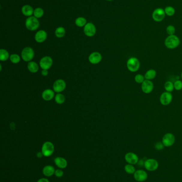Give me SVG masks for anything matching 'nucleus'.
I'll return each mask as SVG.
<instances>
[{
  "label": "nucleus",
  "instance_id": "nucleus-1",
  "mask_svg": "<svg viewBox=\"0 0 182 182\" xmlns=\"http://www.w3.org/2000/svg\"><path fill=\"white\" fill-rule=\"evenodd\" d=\"M180 38L175 35H168L165 40V46L166 47L170 50L175 49L180 46Z\"/></svg>",
  "mask_w": 182,
  "mask_h": 182
},
{
  "label": "nucleus",
  "instance_id": "nucleus-2",
  "mask_svg": "<svg viewBox=\"0 0 182 182\" xmlns=\"http://www.w3.org/2000/svg\"><path fill=\"white\" fill-rule=\"evenodd\" d=\"M141 63L139 60L136 57H131L127 62V67L131 72H137L140 68Z\"/></svg>",
  "mask_w": 182,
  "mask_h": 182
},
{
  "label": "nucleus",
  "instance_id": "nucleus-3",
  "mask_svg": "<svg viewBox=\"0 0 182 182\" xmlns=\"http://www.w3.org/2000/svg\"><path fill=\"white\" fill-rule=\"evenodd\" d=\"M25 26L28 30L31 31H34L39 28L40 22L37 18L34 16H31L28 17L26 20Z\"/></svg>",
  "mask_w": 182,
  "mask_h": 182
},
{
  "label": "nucleus",
  "instance_id": "nucleus-4",
  "mask_svg": "<svg viewBox=\"0 0 182 182\" xmlns=\"http://www.w3.org/2000/svg\"><path fill=\"white\" fill-rule=\"evenodd\" d=\"M166 13L165 10L161 7H158L155 9L152 14V19L154 22H163L165 18Z\"/></svg>",
  "mask_w": 182,
  "mask_h": 182
},
{
  "label": "nucleus",
  "instance_id": "nucleus-5",
  "mask_svg": "<svg viewBox=\"0 0 182 182\" xmlns=\"http://www.w3.org/2000/svg\"><path fill=\"white\" fill-rule=\"evenodd\" d=\"M144 166L146 170L154 172L158 169L159 163L158 161L154 159H148L144 161Z\"/></svg>",
  "mask_w": 182,
  "mask_h": 182
},
{
  "label": "nucleus",
  "instance_id": "nucleus-6",
  "mask_svg": "<svg viewBox=\"0 0 182 182\" xmlns=\"http://www.w3.org/2000/svg\"><path fill=\"white\" fill-rule=\"evenodd\" d=\"M54 151V144L50 142H46L43 144L41 152L44 157H50L53 154Z\"/></svg>",
  "mask_w": 182,
  "mask_h": 182
},
{
  "label": "nucleus",
  "instance_id": "nucleus-7",
  "mask_svg": "<svg viewBox=\"0 0 182 182\" xmlns=\"http://www.w3.org/2000/svg\"><path fill=\"white\" fill-rule=\"evenodd\" d=\"M175 137L174 134L168 133L165 134L162 139V142L165 147H170L175 143Z\"/></svg>",
  "mask_w": 182,
  "mask_h": 182
},
{
  "label": "nucleus",
  "instance_id": "nucleus-8",
  "mask_svg": "<svg viewBox=\"0 0 182 182\" xmlns=\"http://www.w3.org/2000/svg\"><path fill=\"white\" fill-rule=\"evenodd\" d=\"M21 55L22 59L25 61H30L34 57V50L31 48L26 47L22 50Z\"/></svg>",
  "mask_w": 182,
  "mask_h": 182
},
{
  "label": "nucleus",
  "instance_id": "nucleus-9",
  "mask_svg": "<svg viewBox=\"0 0 182 182\" xmlns=\"http://www.w3.org/2000/svg\"><path fill=\"white\" fill-rule=\"evenodd\" d=\"M172 100V94L168 92H164L160 97V102L162 105L167 106L169 105Z\"/></svg>",
  "mask_w": 182,
  "mask_h": 182
},
{
  "label": "nucleus",
  "instance_id": "nucleus-10",
  "mask_svg": "<svg viewBox=\"0 0 182 182\" xmlns=\"http://www.w3.org/2000/svg\"><path fill=\"white\" fill-rule=\"evenodd\" d=\"M83 31L86 36L92 37L96 33V28L94 24L91 22H88L84 27Z\"/></svg>",
  "mask_w": 182,
  "mask_h": 182
},
{
  "label": "nucleus",
  "instance_id": "nucleus-11",
  "mask_svg": "<svg viewBox=\"0 0 182 182\" xmlns=\"http://www.w3.org/2000/svg\"><path fill=\"white\" fill-rule=\"evenodd\" d=\"M141 89L145 94H150L153 91L154 84L151 81L145 79L141 85Z\"/></svg>",
  "mask_w": 182,
  "mask_h": 182
},
{
  "label": "nucleus",
  "instance_id": "nucleus-12",
  "mask_svg": "<svg viewBox=\"0 0 182 182\" xmlns=\"http://www.w3.org/2000/svg\"><path fill=\"white\" fill-rule=\"evenodd\" d=\"M134 177L136 181L139 182H143L145 181L148 179V175L145 170H136L134 174Z\"/></svg>",
  "mask_w": 182,
  "mask_h": 182
},
{
  "label": "nucleus",
  "instance_id": "nucleus-13",
  "mask_svg": "<svg viewBox=\"0 0 182 182\" xmlns=\"http://www.w3.org/2000/svg\"><path fill=\"white\" fill-rule=\"evenodd\" d=\"M125 160L129 164L136 165L139 163V158L138 156L133 152H128L126 153L124 157Z\"/></svg>",
  "mask_w": 182,
  "mask_h": 182
},
{
  "label": "nucleus",
  "instance_id": "nucleus-14",
  "mask_svg": "<svg viewBox=\"0 0 182 182\" xmlns=\"http://www.w3.org/2000/svg\"><path fill=\"white\" fill-rule=\"evenodd\" d=\"M52 62L53 61L51 57L46 56L42 58L40 62V65L42 69L48 70L52 66Z\"/></svg>",
  "mask_w": 182,
  "mask_h": 182
},
{
  "label": "nucleus",
  "instance_id": "nucleus-15",
  "mask_svg": "<svg viewBox=\"0 0 182 182\" xmlns=\"http://www.w3.org/2000/svg\"><path fill=\"white\" fill-rule=\"evenodd\" d=\"M66 87L65 82L62 79H58L54 83L53 89L54 91L57 93H60L63 91Z\"/></svg>",
  "mask_w": 182,
  "mask_h": 182
},
{
  "label": "nucleus",
  "instance_id": "nucleus-16",
  "mask_svg": "<svg viewBox=\"0 0 182 182\" xmlns=\"http://www.w3.org/2000/svg\"><path fill=\"white\" fill-rule=\"evenodd\" d=\"M102 59V55L97 52L92 53L89 57V61L92 64L98 63L101 61Z\"/></svg>",
  "mask_w": 182,
  "mask_h": 182
},
{
  "label": "nucleus",
  "instance_id": "nucleus-17",
  "mask_svg": "<svg viewBox=\"0 0 182 182\" xmlns=\"http://www.w3.org/2000/svg\"><path fill=\"white\" fill-rule=\"evenodd\" d=\"M47 33L43 30H40L37 31L35 35V40L37 43H42L46 40Z\"/></svg>",
  "mask_w": 182,
  "mask_h": 182
},
{
  "label": "nucleus",
  "instance_id": "nucleus-18",
  "mask_svg": "<svg viewBox=\"0 0 182 182\" xmlns=\"http://www.w3.org/2000/svg\"><path fill=\"white\" fill-rule=\"evenodd\" d=\"M33 8L30 5H25L22 8V13L26 17H31L34 13Z\"/></svg>",
  "mask_w": 182,
  "mask_h": 182
},
{
  "label": "nucleus",
  "instance_id": "nucleus-19",
  "mask_svg": "<svg viewBox=\"0 0 182 182\" xmlns=\"http://www.w3.org/2000/svg\"><path fill=\"white\" fill-rule=\"evenodd\" d=\"M55 163L57 167L61 169L65 168L67 166V162L65 159L62 157H57L54 160Z\"/></svg>",
  "mask_w": 182,
  "mask_h": 182
},
{
  "label": "nucleus",
  "instance_id": "nucleus-20",
  "mask_svg": "<svg viewBox=\"0 0 182 182\" xmlns=\"http://www.w3.org/2000/svg\"><path fill=\"white\" fill-rule=\"evenodd\" d=\"M43 174L44 176L46 177H50L51 176L55 174V170L52 166H51L48 165L45 166L43 169Z\"/></svg>",
  "mask_w": 182,
  "mask_h": 182
},
{
  "label": "nucleus",
  "instance_id": "nucleus-21",
  "mask_svg": "<svg viewBox=\"0 0 182 182\" xmlns=\"http://www.w3.org/2000/svg\"><path fill=\"white\" fill-rule=\"evenodd\" d=\"M42 96L44 100L50 101L54 98V91L50 89H47L43 92Z\"/></svg>",
  "mask_w": 182,
  "mask_h": 182
},
{
  "label": "nucleus",
  "instance_id": "nucleus-22",
  "mask_svg": "<svg viewBox=\"0 0 182 182\" xmlns=\"http://www.w3.org/2000/svg\"><path fill=\"white\" fill-rule=\"evenodd\" d=\"M157 76V72L155 70L151 69L146 72L144 77L146 80L152 81Z\"/></svg>",
  "mask_w": 182,
  "mask_h": 182
},
{
  "label": "nucleus",
  "instance_id": "nucleus-23",
  "mask_svg": "<svg viewBox=\"0 0 182 182\" xmlns=\"http://www.w3.org/2000/svg\"><path fill=\"white\" fill-rule=\"evenodd\" d=\"M75 24L76 26L82 27L85 26L87 23V19L82 17H79L75 19Z\"/></svg>",
  "mask_w": 182,
  "mask_h": 182
},
{
  "label": "nucleus",
  "instance_id": "nucleus-24",
  "mask_svg": "<svg viewBox=\"0 0 182 182\" xmlns=\"http://www.w3.org/2000/svg\"><path fill=\"white\" fill-rule=\"evenodd\" d=\"M27 67L29 72H31L32 73H35L37 72L39 70V66L36 62H32V61L29 62L28 63Z\"/></svg>",
  "mask_w": 182,
  "mask_h": 182
},
{
  "label": "nucleus",
  "instance_id": "nucleus-25",
  "mask_svg": "<svg viewBox=\"0 0 182 182\" xmlns=\"http://www.w3.org/2000/svg\"><path fill=\"white\" fill-rule=\"evenodd\" d=\"M55 33L58 38H62L65 35V29L63 27H59L56 29Z\"/></svg>",
  "mask_w": 182,
  "mask_h": 182
},
{
  "label": "nucleus",
  "instance_id": "nucleus-26",
  "mask_svg": "<svg viewBox=\"0 0 182 182\" xmlns=\"http://www.w3.org/2000/svg\"><path fill=\"white\" fill-rule=\"evenodd\" d=\"M9 57V54L7 51L4 49L0 50V60L2 61H5L8 59Z\"/></svg>",
  "mask_w": 182,
  "mask_h": 182
},
{
  "label": "nucleus",
  "instance_id": "nucleus-27",
  "mask_svg": "<svg viewBox=\"0 0 182 182\" xmlns=\"http://www.w3.org/2000/svg\"><path fill=\"white\" fill-rule=\"evenodd\" d=\"M44 14V10L41 7H37L34 10L33 15L34 17L37 19L41 18L43 17Z\"/></svg>",
  "mask_w": 182,
  "mask_h": 182
},
{
  "label": "nucleus",
  "instance_id": "nucleus-28",
  "mask_svg": "<svg viewBox=\"0 0 182 182\" xmlns=\"http://www.w3.org/2000/svg\"><path fill=\"white\" fill-rule=\"evenodd\" d=\"M165 12L166 15H167L169 17H172L175 13V9L174 7L172 6H167L165 8Z\"/></svg>",
  "mask_w": 182,
  "mask_h": 182
},
{
  "label": "nucleus",
  "instance_id": "nucleus-29",
  "mask_svg": "<svg viewBox=\"0 0 182 182\" xmlns=\"http://www.w3.org/2000/svg\"><path fill=\"white\" fill-rule=\"evenodd\" d=\"M125 172L128 174H134L136 172V169L133 165L127 164L124 167Z\"/></svg>",
  "mask_w": 182,
  "mask_h": 182
},
{
  "label": "nucleus",
  "instance_id": "nucleus-30",
  "mask_svg": "<svg viewBox=\"0 0 182 182\" xmlns=\"http://www.w3.org/2000/svg\"><path fill=\"white\" fill-rule=\"evenodd\" d=\"M164 87L166 91L168 92L172 93V91L174 90V85L172 81H167L165 84Z\"/></svg>",
  "mask_w": 182,
  "mask_h": 182
},
{
  "label": "nucleus",
  "instance_id": "nucleus-31",
  "mask_svg": "<svg viewBox=\"0 0 182 182\" xmlns=\"http://www.w3.org/2000/svg\"><path fill=\"white\" fill-rule=\"evenodd\" d=\"M65 100V96L61 94H57L55 97V101L59 104H63Z\"/></svg>",
  "mask_w": 182,
  "mask_h": 182
},
{
  "label": "nucleus",
  "instance_id": "nucleus-32",
  "mask_svg": "<svg viewBox=\"0 0 182 182\" xmlns=\"http://www.w3.org/2000/svg\"><path fill=\"white\" fill-rule=\"evenodd\" d=\"M166 32L168 35H175L176 32V28L174 26L172 25H168L166 28Z\"/></svg>",
  "mask_w": 182,
  "mask_h": 182
},
{
  "label": "nucleus",
  "instance_id": "nucleus-33",
  "mask_svg": "<svg viewBox=\"0 0 182 182\" xmlns=\"http://www.w3.org/2000/svg\"><path fill=\"white\" fill-rule=\"evenodd\" d=\"M145 80V77L143 75L137 74L135 76V81H136L137 84H142Z\"/></svg>",
  "mask_w": 182,
  "mask_h": 182
},
{
  "label": "nucleus",
  "instance_id": "nucleus-34",
  "mask_svg": "<svg viewBox=\"0 0 182 182\" xmlns=\"http://www.w3.org/2000/svg\"><path fill=\"white\" fill-rule=\"evenodd\" d=\"M10 59L13 63H18L20 61V57L16 54H13L10 56Z\"/></svg>",
  "mask_w": 182,
  "mask_h": 182
},
{
  "label": "nucleus",
  "instance_id": "nucleus-35",
  "mask_svg": "<svg viewBox=\"0 0 182 182\" xmlns=\"http://www.w3.org/2000/svg\"><path fill=\"white\" fill-rule=\"evenodd\" d=\"M174 89L177 91H180L182 89V81L181 80H177L174 83Z\"/></svg>",
  "mask_w": 182,
  "mask_h": 182
},
{
  "label": "nucleus",
  "instance_id": "nucleus-36",
  "mask_svg": "<svg viewBox=\"0 0 182 182\" xmlns=\"http://www.w3.org/2000/svg\"><path fill=\"white\" fill-rule=\"evenodd\" d=\"M164 145L163 144V142H158L155 144V148L158 150H162L164 148Z\"/></svg>",
  "mask_w": 182,
  "mask_h": 182
},
{
  "label": "nucleus",
  "instance_id": "nucleus-37",
  "mask_svg": "<svg viewBox=\"0 0 182 182\" xmlns=\"http://www.w3.org/2000/svg\"><path fill=\"white\" fill-rule=\"evenodd\" d=\"M55 175L56 177H61L64 175L63 171L61 170V169H57V170H55Z\"/></svg>",
  "mask_w": 182,
  "mask_h": 182
},
{
  "label": "nucleus",
  "instance_id": "nucleus-38",
  "mask_svg": "<svg viewBox=\"0 0 182 182\" xmlns=\"http://www.w3.org/2000/svg\"><path fill=\"white\" fill-rule=\"evenodd\" d=\"M42 75L44 76H47L48 74V70H44L43 69V70L41 72Z\"/></svg>",
  "mask_w": 182,
  "mask_h": 182
},
{
  "label": "nucleus",
  "instance_id": "nucleus-39",
  "mask_svg": "<svg viewBox=\"0 0 182 182\" xmlns=\"http://www.w3.org/2000/svg\"><path fill=\"white\" fill-rule=\"evenodd\" d=\"M37 182H49V180H48V179H46V178H40V180H38Z\"/></svg>",
  "mask_w": 182,
  "mask_h": 182
},
{
  "label": "nucleus",
  "instance_id": "nucleus-40",
  "mask_svg": "<svg viewBox=\"0 0 182 182\" xmlns=\"http://www.w3.org/2000/svg\"><path fill=\"white\" fill-rule=\"evenodd\" d=\"M43 156V154L42 152H39L37 153V158H42Z\"/></svg>",
  "mask_w": 182,
  "mask_h": 182
},
{
  "label": "nucleus",
  "instance_id": "nucleus-41",
  "mask_svg": "<svg viewBox=\"0 0 182 182\" xmlns=\"http://www.w3.org/2000/svg\"><path fill=\"white\" fill-rule=\"evenodd\" d=\"M106 1H114V0H106Z\"/></svg>",
  "mask_w": 182,
  "mask_h": 182
},
{
  "label": "nucleus",
  "instance_id": "nucleus-42",
  "mask_svg": "<svg viewBox=\"0 0 182 182\" xmlns=\"http://www.w3.org/2000/svg\"><path fill=\"white\" fill-rule=\"evenodd\" d=\"M181 78H182V73H181Z\"/></svg>",
  "mask_w": 182,
  "mask_h": 182
}]
</instances>
